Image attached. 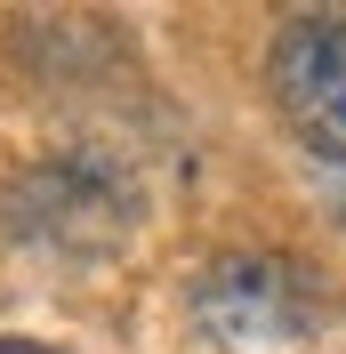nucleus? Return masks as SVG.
<instances>
[{
  "label": "nucleus",
  "instance_id": "obj_1",
  "mask_svg": "<svg viewBox=\"0 0 346 354\" xmlns=\"http://www.w3.org/2000/svg\"><path fill=\"white\" fill-rule=\"evenodd\" d=\"M282 121L306 137V153L346 161V8H306L274 32L266 57Z\"/></svg>",
  "mask_w": 346,
  "mask_h": 354
},
{
  "label": "nucleus",
  "instance_id": "obj_2",
  "mask_svg": "<svg viewBox=\"0 0 346 354\" xmlns=\"http://www.w3.org/2000/svg\"><path fill=\"white\" fill-rule=\"evenodd\" d=\"M201 322L217 338H298L330 314L322 274H306L290 258H217L194 290Z\"/></svg>",
  "mask_w": 346,
  "mask_h": 354
},
{
  "label": "nucleus",
  "instance_id": "obj_3",
  "mask_svg": "<svg viewBox=\"0 0 346 354\" xmlns=\"http://www.w3.org/2000/svg\"><path fill=\"white\" fill-rule=\"evenodd\" d=\"M129 218H137L129 177L105 169L97 153L48 161V169L24 185V201H17V225H24V234H48V242H89V250L121 242V234H129Z\"/></svg>",
  "mask_w": 346,
  "mask_h": 354
},
{
  "label": "nucleus",
  "instance_id": "obj_4",
  "mask_svg": "<svg viewBox=\"0 0 346 354\" xmlns=\"http://www.w3.org/2000/svg\"><path fill=\"white\" fill-rule=\"evenodd\" d=\"M0 354H57V346H33V338H0Z\"/></svg>",
  "mask_w": 346,
  "mask_h": 354
}]
</instances>
